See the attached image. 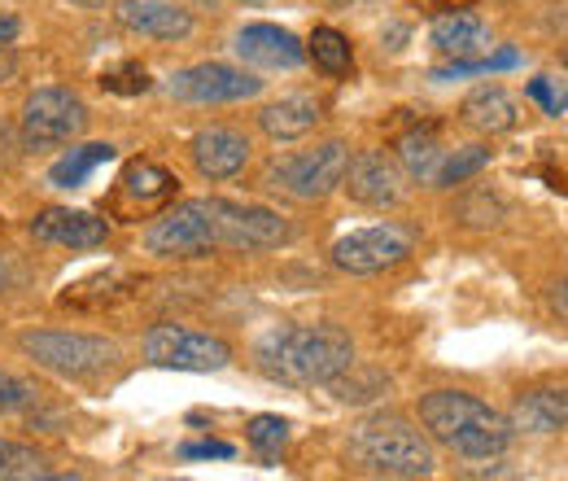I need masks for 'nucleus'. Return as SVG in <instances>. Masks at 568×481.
<instances>
[{"label":"nucleus","mask_w":568,"mask_h":481,"mask_svg":"<svg viewBox=\"0 0 568 481\" xmlns=\"http://www.w3.org/2000/svg\"><path fill=\"white\" fill-rule=\"evenodd\" d=\"M416 250V232L403 223H376V228H358L351 237H342L333 245V268L351 275H376L385 268L407 263Z\"/></svg>","instance_id":"8"},{"label":"nucleus","mask_w":568,"mask_h":481,"mask_svg":"<svg viewBox=\"0 0 568 481\" xmlns=\"http://www.w3.org/2000/svg\"><path fill=\"white\" fill-rule=\"evenodd\" d=\"M166 92L175 101H189V106H227V101H250L263 92V79L245 74L236 67H223V62H202V67L175 70L166 79Z\"/></svg>","instance_id":"10"},{"label":"nucleus","mask_w":568,"mask_h":481,"mask_svg":"<svg viewBox=\"0 0 568 481\" xmlns=\"http://www.w3.org/2000/svg\"><path fill=\"white\" fill-rule=\"evenodd\" d=\"M236 58L258 70H297L306 62V44L276 22H250L236 31Z\"/></svg>","instance_id":"12"},{"label":"nucleus","mask_w":568,"mask_h":481,"mask_svg":"<svg viewBox=\"0 0 568 481\" xmlns=\"http://www.w3.org/2000/svg\"><path fill=\"white\" fill-rule=\"evenodd\" d=\"M565 67H568V49H565Z\"/></svg>","instance_id":"38"},{"label":"nucleus","mask_w":568,"mask_h":481,"mask_svg":"<svg viewBox=\"0 0 568 481\" xmlns=\"http://www.w3.org/2000/svg\"><path fill=\"white\" fill-rule=\"evenodd\" d=\"M293 237L288 219L267 207H241L227 198H193L171 207L144 232V250L158 259H206L214 250L263 254Z\"/></svg>","instance_id":"1"},{"label":"nucleus","mask_w":568,"mask_h":481,"mask_svg":"<svg viewBox=\"0 0 568 481\" xmlns=\"http://www.w3.org/2000/svg\"><path fill=\"white\" fill-rule=\"evenodd\" d=\"M245 4H263V0H245Z\"/></svg>","instance_id":"37"},{"label":"nucleus","mask_w":568,"mask_h":481,"mask_svg":"<svg viewBox=\"0 0 568 481\" xmlns=\"http://www.w3.org/2000/svg\"><path fill=\"white\" fill-rule=\"evenodd\" d=\"M101 88H105V92H123V97H136V92H149V88H153V79H149V70H144V67L128 62V67L101 74Z\"/></svg>","instance_id":"29"},{"label":"nucleus","mask_w":568,"mask_h":481,"mask_svg":"<svg viewBox=\"0 0 568 481\" xmlns=\"http://www.w3.org/2000/svg\"><path fill=\"white\" fill-rule=\"evenodd\" d=\"M18 36V18H0V44H9Z\"/></svg>","instance_id":"34"},{"label":"nucleus","mask_w":568,"mask_h":481,"mask_svg":"<svg viewBox=\"0 0 568 481\" xmlns=\"http://www.w3.org/2000/svg\"><path fill=\"white\" fill-rule=\"evenodd\" d=\"M114 18L132 31V36H144V40H189L193 36V13L175 0H119L114 4Z\"/></svg>","instance_id":"13"},{"label":"nucleus","mask_w":568,"mask_h":481,"mask_svg":"<svg viewBox=\"0 0 568 481\" xmlns=\"http://www.w3.org/2000/svg\"><path fill=\"white\" fill-rule=\"evenodd\" d=\"M351 460L376 478H428L433 447L428 438L403 415H372L351 433Z\"/></svg>","instance_id":"4"},{"label":"nucleus","mask_w":568,"mask_h":481,"mask_svg":"<svg viewBox=\"0 0 568 481\" xmlns=\"http://www.w3.org/2000/svg\"><path fill=\"white\" fill-rule=\"evenodd\" d=\"M144 359L175 372H219L232 359V345L211 333L184 329V324H153L144 333Z\"/></svg>","instance_id":"7"},{"label":"nucleus","mask_w":568,"mask_h":481,"mask_svg":"<svg viewBox=\"0 0 568 481\" xmlns=\"http://www.w3.org/2000/svg\"><path fill=\"white\" fill-rule=\"evenodd\" d=\"M22 354L36 359L40 368L58 372V377H101L114 368L119 345L105 338H88V333H58V329H40V333H22Z\"/></svg>","instance_id":"6"},{"label":"nucleus","mask_w":568,"mask_h":481,"mask_svg":"<svg viewBox=\"0 0 568 481\" xmlns=\"http://www.w3.org/2000/svg\"><path fill=\"white\" fill-rule=\"evenodd\" d=\"M328 385H333V394H337L342 403H367V399H376V394L389 390V377H381V372H358L355 363H351V368H346L342 377H333Z\"/></svg>","instance_id":"26"},{"label":"nucleus","mask_w":568,"mask_h":481,"mask_svg":"<svg viewBox=\"0 0 568 481\" xmlns=\"http://www.w3.org/2000/svg\"><path fill=\"white\" fill-rule=\"evenodd\" d=\"M193 162L206 180H232L250 162V137L236 128H206L193 137Z\"/></svg>","instance_id":"17"},{"label":"nucleus","mask_w":568,"mask_h":481,"mask_svg":"<svg viewBox=\"0 0 568 481\" xmlns=\"http://www.w3.org/2000/svg\"><path fill=\"white\" fill-rule=\"evenodd\" d=\"M529 97H534L547 114H565L568 110V88H556L547 74H542V79H529Z\"/></svg>","instance_id":"31"},{"label":"nucleus","mask_w":568,"mask_h":481,"mask_svg":"<svg viewBox=\"0 0 568 481\" xmlns=\"http://www.w3.org/2000/svg\"><path fill=\"white\" fill-rule=\"evenodd\" d=\"M31 403H36V390H31L22 377H13V372L0 368V415L22 412V408H31Z\"/></svg>","instance_id":"30"},{"label":"nucleus","mask_w":568,"mask_h":481,"mask_svg":"<svg viewBox=\"0 0 568 481\" xmlns=\"http://www.w3.org/2000/svg\"><path fill=\"white\" fill-rule=\"evenodd\" d=\"M511 429L520 433H568V385L525 390L511 403Z\"/></svg>","instance_id":"18"},{"label":"nucleus","mask_w":568,"mask_h":481,"mask_svg":"<svg viewBox=\"0 0 568 481\" xmlns=\"http://www.w3.org/2000/svg\"><path fill=\"white\" fill-rule=\"evenodd\" d=\"M254 359L267 381L311 390V385H328L355 363V342L337 324H281L258 338Z\"/></svg>","instance_id":"2"},{"label":"nucleus","mask_w":568,"mask_h":481,"mask_svg":"<svg viewBox=\"0 0 568 481\" xmlns=\"http://www.w3.org/2000/svg\"><path fill=\"white\" fill-rule=\"evenodd\" d=\"M342 189L355 198L358 207H372V210L398 207V202L407 198L403 171H398V167H394L385 153H358V158H351Z\"/></svg>","instance_id":"11"},{"label":"nucleus","mask_w":568,"mask_h":481,"mask_svg":"<svg viewBox=\"0 0 568 481\" xmlns=\"http://www.w3.org/2000/svg\"><path fill=\"white\" fill-rule=\"evenodd\" d=\"M306 58L324 70V74H333V79H342V74L355 70V49H351V40L337 27H315L311 40H306Z\"/></svg>","instance_id":"22"},{"label":"nucleus","mask_w":568,"mask_h":481,"mask_svg":"<svg viewBox=\"0 0 568 481\" xmlns=\"http://www.w3.org/2000/svg\"><path fill=\"white\" fill-rule=\"evenodd\" d=\"M346 167H351V144L346 140H324L315 149H297V153L276 158L267 167V189L288 193L297 202H324L328 193L342 189Z\"/></svg>","instance_id":"5"},{"label":"nucleus","mask_w":568,"mask_h":481,"mask_svg":"<svg viewBox=\"0 0 568 481\" xmlns=\"http://www.w3.org/2000/svg\"><path fill=\"white\" fill-rule=\"evenodd\" d=\"M175 189H180V180H175L166 167H158V162H149V158H136V162L123 167L114 198H119L123 207H132V214H153V210H162L175 198Z\"/></svg>","instance_id":"16"},{"label":"nucleus","mask_w":568,"mask_h":481,"mask_svg":"<svg viewBox=\"0 0 568 481\" xmlns=\"http://www.w3.org/2000/svg\"><path fill=\"white\" fill-rule=\"evenodd\" d=\"M464 123L468 128H477V132H486V137H498V132H511L516 128V101H511V92L507 88H498V83H486V88H477V92H468V101H464Z\"/></svg>","instance_id":"20"},{"label":"nucleus","mask_w":568,"mask_h":481,"mask_svg":"<svg viewBox=\"0 0 568 481\" xmlns=\"http://www.w3.org/2000/svg\"><path fill=\"white\" fill-rule=\"evenodd\" d=\"M551 307H556V315H565V320H568V280L551 289Z\"/></svg>","instance_id":"33"},{"label":"nucleus","mask_w":568,"mask_h":481,"mask_svg":"<svg viewBox=\"0 0 568 481\" xmlns=\"http://www.w3.org/2000/svg\"><path fill=\"white\" fill-rule=\"evenodd\" d=\"M490 162V149L486 144H464V149H446L442 162H437V176H433V189H455L464 180H473L481 167Z\"/></svg>","instance_id":"24"},{"label":"nucleus","mask_w":568,"mask_h":481,"mask_svg":"<svg viewBox=\"0 0 568 481\" xmlns=\"http://www.w3.org/2000/svg\"><path fill=\"white\" fill-rule=\"evenodd\" d=\"M520 62V53L516 49H498L495 58L486 53V58H473V62H450V67L433 70V79H468V74H495V70H511Z\"/></svg>","instance_id":"28"},{"label":"nucleus","mask_w":568,"mask_h":481,"mask_svg":"<svg viewBox=\"0 0 568 481\" xmlns=\"http://www.w3.org/2000/svg\"><path fill=\"white\" fill-rule=\"evenodd\" d=\"M49 478L44 455L22 442H0V481H36Z\"/></svg>","instance_id":"25"},{"label":"nucleus","mask_w":568,"mask_h":481,"mask_svg":"<svg viewBox=\"0 0 568 481\" xmlns=\"http://www.w3.org/2000/svg\"><path fill=\"white\" fill-rule=\"evenodd\" d=\"M442 153H446V149H442V140H437L433 128H416V132H407V137L398 140V158H403L407 176L420 180V184H433Z\"/></svg>","instance_id":"23"},{"label":"nucleus","mask_w":568,"mask_h":481,"mask_svg":"<svg viewBox=\"0 0 568 481\" xmlns=\"http://www.w3.org/2000/svg\"><path fill=\"white\" fill-rule=\"evenodd\" d=\"M180 455H184V460H232L236 451H232L227 442H184Z\"/></svg>","instance_id":"32"},{"label":"nucleus","mask_w":568,"mask_h":481,"mask_svg":"<svg viewBox=\"0 0 568 481\" xmlns=\"http://www.w3.org/2000/svg\"><path fill=\"white\" fill-rule=\"evenodd\" d=\"M31 237L40 245H67V250H97L105 245L110 237V223L88 214V210H67V207H53V210H40L31 219Z\"/></svg>","instance_id":"15"},{"label":"nucleus","mask_w":568,"mask_h":481,"mask_svg":"<svg viewBox=\"0 0 568 481\" xmlns=\"http://www.w3.org/2000/svg\"><path fill=\"white\" fill-rule=\"evenodd\" d=\"M320 119H324V106H320L311 92H293V97H281V101H272V106L258 114L263 132H267L272 140H302V137H311V132L320 128Z\"/></svg>","instance_id":"19"},{"label":"nucleus","mask_w":568,"mask_h":481,"mask_svg":"<svg viewBox=\"0 0 568 481\" xmlns=\"http://www.w3.org/2000/svg\"><path fill=\"white\" fill-rule=\"evenodd\" d=\"M4 280H9V275H4V268H0V289H4Z\"/></svg>","instance_id":"36"},{"label":"nucleus","mask_w":568,"mask_h":481,"mask_svg":"<svg viewBox=\"0 0 568 481\" xmlns=\"http://www.w3.org/2000/svg\"><path fill=\"white\" fill-rule=\"evenodd\" d=\"M71 4H88L92 9V4H105V0H71Z\"/></svg>","instance_id":"35"},{"label":"nucleus","mask_w":568,"mask_h":481,"mask_svg":"<svg viewBox=\"0 0 568 481\" xmlns=\"http://www.w3.org/2000/svg\"><path fill=\"white\" fill-rule=\"evenodd\" d=\"M88 128V106L67 88H40L22 106V140L27 144H67Z\"/></svg>","instance_id":"9"},{"label":"nucleus","mask_w":568,"mask_h":481,"mask_svg":"<svg viewBox=\"0 0 568 481\" xmlns=\"http://www.w3.org/2000/svg\"><path fill=\"white\" fill-rule=\"evenodd\" d=\"M420 424L425 433L459 460H498L507 455L516 429L507 415L481 403L468 390H433L420 399Z\"/></svg>","instance_id":"3"},{"label":"nucleus","mask_w":568,"mask_h":481,"mask_svg":"<svg viewBox=\"0 0 568 481\" xmlns=\"http://www.w3.org/2000/svg\"><path fill=\"white\" fill-rule=\"evenodd\" d=\"M110 158H114V144H105V140L71 149L67 158H58V162L49 167V184H53V189H79V184H88V176H92L97 167H105Z\"/></svg>","instance_id":"21"},{"label":"nucleus","mask_w":568,"mask_h":481,"mask_svg":"<svg viewBox=\"0 0 568 481\" xmlns=\"http://www.w3.org/2000/svg\"><path fill=\"white\" fill-rule=\"evenodd\" d=\"M428 40H433L437 53H446V58H455V62L486 58L490 44H495L486 18L473 13V9H446V13H437L433 27H428Z\"/></svg>","instance_id":"14"},{"label":"nucleus","mask_w":568,"mask_h":481,"mask_svg":"<svg viewBox=\"0 0 568 481\" xmlns=\"http://www.w3.org/2000/svg\"><path fill=\"white\" fill-rule=\"evenodd\" d=\"M250 447L263 460H276L284 447H288V420L284 415H254L250 420Z\"/></svg>","instance_id":"27"}]
</instances>
